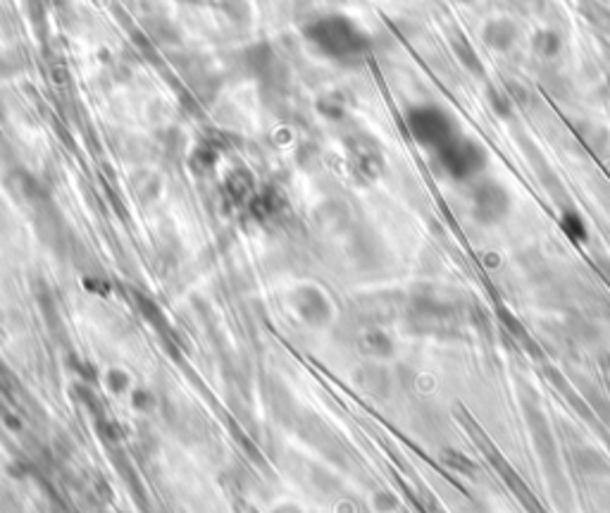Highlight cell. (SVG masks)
<instances>
[{"label": "cell", "mask_w": 610, "mask_h": 513, "mask_svg": "<svg viewBox=\"0 0 610 513\" xmlns=\"http://www.w3.org/2000/svg\"><path fill=\"white\" fill-rule=\"evenodd\" d=\"M563 227H565V232H568L572 239H584V237H587V234H584L587 230H584L582 220L577 218V215H572V213H570L568 218H565Z\"/></svg>", "instance_id": "obj_6"}, {"label": "cell", "mask_w": 610, "mask_h": 513, "mask_svg": "<svg viewBox=\"0 0 610 513\" xmlns=\"http://www.w3.org/2000/svg\"><path fill=\"white\" fill-rule=\"evenodd\" d=\"M303 34L317 56L339 65L358 63L370 48V39L365 31L360 29L358 22L346 14H320L305 24Z\"/></svg>", "instance_id": "obj_1"}, {"label": "cell", "mask_w": 610, "mask_h": 513, "mask_svg": "<svg viewBox=\"0 0 610 513\" xmlns=\"http://www.w3.org/2000/svg\"><path fill=\"white\" fill-rule=\"evenodd\" d=\"M472 211H475V218L479 222L491 225V222H498L505 213L511 211V196H508V191L501 184H479L475 189V196H472Z\"/></svg>", "instance_id": "obj_4"}, {"label": "cell", "mask_w": 610, "mask_h": 513, "mask_svg": "<svg viewBox=\"0 0 610 513\" xmlns=\"http://www.w3.org/2000/svg\"><path fill=\"white\" fill-rule=\"evenodd\" d=\"M463 3H470V0H463Z\"/></svg>", "instance_id": "obj_7"}, {"label": "cell", "mask_w": 610, "mask_h": 513, "mask_svg": "<svg viewBox=\"0 0 610 513\" xmlns=\"http://www.w3.org/2000/svg\"><path fill=\"white\" fill-rule=\"evenodd\" d=\"M511 22L505 20H494L489 24V29H494V34L491 31H486V43H489L491 48H508L512 43V39H515V29H508V31H503L505 27H508Z\"/></svg>", "instance_id": "obj_5"}, {"label": "cell", "mask_w": 610, "mask_h": 513, "mask_svg": "<svg viewBox=\"0 0 610 513\" xmlns=\"http://www.w3.org/2000/svg\"><path fill=\"white\" fill-rule=\"evenodd\" d=\"M436 155H439L442 168L446 170L453 179H460V182L477 177L486 165L485 148L479 146V143H475V141L465 139L460 134H458L453 141H449L446 146L439 148Z\"/></svg>", "instance_id": "obj_3"}, {"label": "cell", "mask_w": 610, "mask_h": 513, "mask_svg": "<svg viewBox=\"0 0 610 513\" xmlns=\"http://www.w3.org/2000/svg\"><path fill=\"white\" fill-rule=\"evenodd\" d=\"M406 127L420 146L439 151L458 136L456 120L439 106H415L408 110Z\"/></svg>", "instance_id": "obj_2"}]
</instances>
